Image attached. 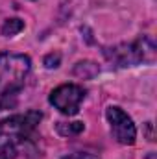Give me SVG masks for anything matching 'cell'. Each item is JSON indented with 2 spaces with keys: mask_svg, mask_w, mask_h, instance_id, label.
I'll list each match as a JSON object with an SVG mask.
<instances>
[{
  "mask_svg": "<svg viewBox=\"0 0 157 159\" xmlns=\"http://www.w3.org/2000/svg\"><path fill=\"white\" fill-rule=\"evenodd\" d=\"M72 72H74V76H78V78L91 80V78H94V76L100 72V69H98V65L92 63V61H79L78 65L74 67Z\"/></svg>",
  "mask_w": 157,
  "mask_h": 159,
  "instance_id": "cell-6",
  "label": "cell"
},
{
  "mask_svg": "<svg viewBox=\"0 0 157 159\" xmlns=\"http://www.w3.org/2000/svg\"><path fill=\"white\" fill-rule=\"evenodd\" d=\"M22 30H24V22H22L20 19H7V20L2 24L0 34H2L4 37H13V35H17V34L22 32Z\"/></svg>",
  "mask_w": 157,
  "mask_h": 159,
  "instance_id": "cell-8",
  "label": "cell"
},
{
  "mask_svg": "<svg viewBox=\"0 0 157 159\" xmlns=\"http://www.w3.org/2000/svg\"><path fill=\"white\" fill-rule=\"evenodd\" d=\"M56 129L63 137H72V135H79L85 129V124L83 122H57Z\"/></svg>",
  "mask_w": 157,
  "mask_h": 159,
  "instance_id": "cell-7",
  "label": "cell"
},
{
  "mask_svg": "<svg viewBox=\"0 0 157 159\" xmlns=\"http://www.w3.org/2000/svg\"><path fill=\"white\" fill-rule=\"evenodd\" d=\"M50 104L63 115H76L81 102L85 100V89L76 83H63L50 93Z\"/></svg>",
  "mask_w": 157,
  "mask_h": 159,
  "instance_id": "cell-4",
  "label": "cell"
},
{
  "mask_svg": "<svg viewBox=\"0 0 157 159\" xmlns=\"http://www.w3.org/2000/svg\"><path fill=\"white\" fill-rule=\"evenodd\" d=\"M107 122L111 126V133L120 144H133L137 139V128L129 115H126L120 107L109 106L105 111Z\"/></svg>",
  "mask_w": 157,
  "mask_h": 159,
  "instance_id": "cell-5",
  "label": "cell"
},
{
  "mask_svg": "<svg viewBox=\"0 0 157 159\" xmlns=\"http://www.w3.org/2000/svg\"><path fill=\"white\" fill-rule=\"evenodd\" d=\"M63 159H100L98 156H94V154H87V152H78V154H70V156H67V157Z\"/></svg>",
  "mask_w": 157,
  "mask_h": 159,
  "instance_id": "cell-10",
  "label": "cell"
},
{
  "mask_svg": "<svg viewBox=\"0 0 157 159\" xmlns=\"http://www.w3.org/2000/svg\"><path fill=\"white\" fill-rule=\"evenodd\" d=\"M146 159H155V154H154V152H150V154H148V157Z\"/></svg>",
  "mask_w": 157,
  "mask_h": 159,
  "instance_id": "cell-11",
  "label": "cell"
},
{
  "mask_svg": "<svg viewBox=\"0 0 157 159\" xmlns=\"http://www.w3.org/2000/svg\"><path fill=\"white\" fill-rule=\"evenodd\" d=\"M59 63H61V56L59 54H48L44 57V67L46 69H57Z\"/></svg>",
  "mask_w": 157,
  "mask_h": 159,
  "instance_id": "cell-9",
  "label": "cell"
},
{
  "mask_svg": "<svg viewBox=\"0 0 157 159\" xmlns=\"http://www.w3.org/2000/svg\"><path fill=\"white\" fill-rule=\"evenodd\" d=\"M104 57L111 67L124 69L135 67L141 63H154L155 61V43L152 37L142 35L133 43H122L117 46L104 48Z\"/></svg>",
  "mask_w": 157,
  "mask_h": 159,
  "instance_id": "cell-3",
  "label": "cell"
},
{
  "mask_svg": "<svg viewBox=\"0 0 157 159\" xmlns=\"http://www.w3.org/2000/svg\"><path fill=\"white\" fill-rule=\"evenodd\" d=\"M32 61L24 54L0 52V111L15 104L19 91L24 87Z\"/></svg>",
  "mask_w": 157,
  "mask_h": 159,
  "instance_id": "cell-2",
  "label": "cell"
},
{
  "mask_svg": "<svg viewBox=\"0 0 157 159\" xmlns=\"http://www.w3.org/2000/svg\"><path fill=\"white\" fill-rule=\"evenodd\" d=\"M41 119V111H26L0 120V159L17 157L30 141Z\"/></svg>",
  "mask_w": 157,
  "mask_h": 159,
  "instance_id": "cell-1",
  "label": "cell"
}]
</instances>
